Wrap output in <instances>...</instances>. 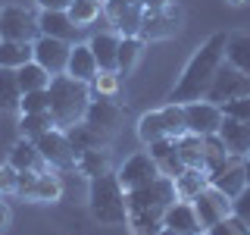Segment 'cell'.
Segmentation results:
<instances>
[{
    "instance_id": "816d5d0a",
    "label": "cell",
    "mask_w": 250,
    "mask_h": 235,
    "mask_svg": "<svg viewBox=\"0 0 250 235\" xmlns=\"http://www.w3.org/2000/svg\"><path fill=\"white\" fill-rule=\"evenodd\" d=\"M0 198H3V188H0Z\"/></svg>"
},
{
    "instance_id": "f35d334b",
    "label": "cell",
    "mask_w": 250,
    "mask_h": 235,
    "mask_svg": "<svg viewBox=\"0 0 250 235\" xmlns=\"http://www.w3.org/2000/svg\"><path fill=\"white\" fill-rule=\"evenodd\" d=\"M203 235H250V226L247 223H241L238 216H225V219H219L216 226H209Z\"/></svg>"
},
{
    "instance_id": "d4e9b609",
    "label": "cell",
    "mask_w": 250,
    "mask_h": 235,
    "mask_svg": "<svg viewBox=\"0 0 250 235\" xmlns=\"http://www.w3.org/2000/svg\"><path fill=\"white\" fill-rule=\"evenodd\" d=\"M172 182H175L178 201H194V198L203 191V188L209 185V172H207V169H191V166H188L182 176H175Z\"/></svg>"
},
{
    "instance_id": "7a4b0ae2",
    "label": "cell",
    "mask_w": 250,
    "mask_h": 235,
    "mask_svg": "<svg viewBox=\"0 0 250 235\" xmlns=\"http://www.w3.org/2000/svg\"><path fill=\"white\" fill-rule=\"evenodd\" d=\"M178 201L175 182L169 176L153 179L150 185L125 191V204H128V226L138 235H160L163 229V216L172 204Z\"/></svg>"
},
{
    "instance_id": "1f68e13d",
    "label": "cell",
    "mask_w": 250,
    "mask_h": 235,
    "mask_svg": "<svg viewBox=\"0 0 250 235\" xmlns=\"http://www.w3.org/2000/svg\"><path fill=\"white\" fill-rule=\"evenodd\" d=\"M141 53H144V41H141L138 35H122L119 38V57H116V63H119V75H128L131 69L138 66Z\"/></svg>"
},
{
    "instance_id": "d6986e66",
    "label": "cell",
    "mask_w": 250,
    "mask_h": 235,
    "mask_svg": "<svg viewBox=\"0 0 250 235\" xmlns=\"http://www.w3.org/2000/svg\"><path fill=\"white\" fill-rule=\"evenodd\" d=\"M147 154L153 157L156 166H160V172H163V176H169V179L182 176V172L188 169L185 163H182V157H178L175 138H160V141H153V144H147Z\"/></svg>"
},
{
    "instance_id": "3957f363",
    "label": "cell",
    "mask_w": 250,
    "mask_h": 235,
    "mask_svg": "<svg viewBox=\"0 0 250 235\" xmlns=\"http://www.w3.org/2000/svg\"><path fill=\"white\" fill-rule=\"evenodd\" d=\"M47 94H50V116L57 122V129H69V125L84 119V110L91 104V85L78 82L72 75H53L50 85H47Z\"/></svg>"
},
{
    "instance_id": "f5cc1de1",
    "label": "cell",
    "mask_w": 250,
    "mask_h": 235,
    "mask_svg": "<svg viewBox=\"0 0 250 235\" xmlns=\"http://www.w3.org/2000/svg\"><path fill=\"white\" fill-rule=\"evenodd\" d=\"M100 3H106V0H100Z\"/></svg>"
},
{
    "instance_id": "2e32d148",
    "label": "cell",
    "mask_w": 250,
    "mask_h": 235,
    "mask_svg": "<svg viewBox=\"0 0 250 235\" xmlns=\"http://www.w3.org/2000/svg\"><path fill=\"white\" fill-rule=\"evenodd\" d=\"M104 10L113 28H119V35H138L144 19V0H106Z\"/></svg>"
},
{
    "instance_id": "db71d44e",
    "label": "cell",
    "mask_w": 250,
    "mask_h": 235,
    "mask_svg": "<svg viewBox=\"0 0 250 235\" xmlns=\"http://www.w3.org/2000/svg\"><path fill=\"white\" fill-rule=\"evenodd\" d=\"M247 160H250V154H247Z\"/></svg>"
},
{
    "instance_id": "f1b7e54d",
    "label": "cell",
    "mask_w": 250,
    "mask_h": 235,
    "mask_svg": "<svg viewBox=\"0 0 250 235\" xmlns=\"http://www.w3.org/2000/svg\"><path fill=\"white\" fill-rule=\"evenodd\" d=\"M16 78H19V88H22V94H28V91H44L47 85H50V72L41 66V63H25V66H19L16 69Z\"/></svg>"
},
{
    "instance_id": "6da1fadb",
    "label": "cell",
    "mask_w": 250,
    "mask_h": 235,
    "mask_svg": "<svg viewBox=\"0 0 250 235\" xmlns=\"http://www.w3.org/2000/svg\"><path fill=\"white\" fill-rule=\"evenodd\" d=\"M225 44H229V35H225V31H216V35H209L207 41L194 50V57L188 60L182 78H178L175 88L169 91V104H191V100L207 97L219 66L225 63Z\"/></svg>"
},
{
    "instance_id": "f546056e",
    "label": "cell",
    "mask_w": 250,
    "mask_h": 235,
    "mask_svg": "<svg viewBox=\"0 0 250 235\" xmlns=\"http://www.w3.org/2000/svg\"><path fill=\"white\" fill-rule=\"evenodd\" d=\"M69 135V141H72V147H75V154H84V151H91V147H106V138L100 135V132H94L88 122H75V125H69V129H62Z\"/></svg>"
},
{
    "instance_id": "f907efd6",
    "label": "cell",
    "mask_w": 250,
    "mask_h": 235,
    "mask_svg": "<svg viewBox=\"0 0 250 235\" xmlns=\"http://www.w3.org/2000/svg\"><path fill=\"white\" fill-rule=\"evenodd\" d=\"M0 41H3V28H0Z\"/></svg>"
},
{
    "instance_id": "277c9868",
    "label": "cell",
    "mask_w": 250,
    "mask_h": 235,
    "mask_svg": "<svg viewBox=\"0 0 250 235\" xmlns=\"http://www.w3.org/2000/svg\"><path fill=\"white\" fill-rule=\"evenodd\" d=\"M88 207L91 216L100 226H125L128 223V204H125V188L116 172L91 179L88 188Z\"/></svg>"
},
{
    "instance_id": "8992f818",
    "label": "cell",
    "mask_w": 250,
    "mask_h": 235,
    "mask_svg": "<svg viewBox=\"0 0 250 235\" xmlns=\"http://www.w3.org/2000/svg\"><path fill=\"white\" fill-rule=\"evenodd\" d=\"M247 94H250V75H244L241 69L229 66V63H222L203 100H209V104H219V107H222V104H229V100L247 97Z\"/></svg>"
},
{
    "instance_id": "e575fe53",
    "label": "cell",
    "mask_w": 250,
    "mask_h": 235,
    "mask_svg": "<svg viewBox=\"0 0 250 235\" xmlns=\"http://www.w3.org/2000/svg\"><path fill=\"white\" fill-rule=\"evenodd\" d=\"M100 10H104L100 0H72V6H69L66 13L72 16V22L78 28H84V25H91V22H97Z\"/></svg>"
},
{
    "instance_id": "c3c4849f",
    "label": "cell",
    "mask_w": 250,
    "mask_h": 235,
    "mask_svg": "<svg viewBox=\"0 0 250 235\" xmlns=\"http://www.w3.org/2000/svg\"><path fill=\"white\" fill-rule=\"evenodd\" d=\"M229 3H231V6H244L247 0H229Z\"/></svg>"
},
{
    "instance_id": "ee69618b",
    "label": "cell",
    "mask_w": 250,
    "mask_h": 235,
    "mask_svg": "<svg viewBox=\"0 0 250 235\" xmlns=\"http://www.w3.org/2000/svg\"><path fill=\"white\" fill-rule=\"evenodd\" d=\"M38 6H41V10H60V13H66L69 6H72V0H38Z\"/></svg>"
},
{
    "instance_id": "44dd1931",
    "label": "cell",
    "mask_w": 250,
    "mask_h": 235,
    "mask_svg": "<svg viewBox=\"0 0 250 235\" xmlns=\"http://www.w3.org/2000/svg\"><path fill=\"white\" fill-rule=\"evenodd\" d=\"M38 31L47 38H60V41H72L78 25L72 22L69 13H60V10H41L38 16Z\"/></svg>"
},
{
    "instance_id": "74e56055",
    "label": "cell",
    "mask_w": 250,
    "mask_h": 235,
    "mask_svg": "<svg viewBox=\"0 0 250 235\" xmlns=\"http://www.w3.org/2000/svg\"><path fill=\"white\" fill-rule=\"evenodd\" d=\"M19 113H50V94H47V88H44V91H28V94H22Z\"/></svg>"
},
{
    "instance_id": "7bdbcfd3",
    "label": "cell",
    "mask_w": 250,
    "mask_h": 235,
    "mask_svg": "<svg viewBox=\"0 0 250 235\" xmlns=\"http://www.w3.org/2000/svg\"><path fill=\"white\" fill-rule=\"evenodd\" d=\"M0 188H3V194H16V169L10 163L0 166Z\"/></svg>"
},
{
    "instance_id": "681fc988",
    "label": "cell",
    "mask_w": 250,
    "mask_h": 235,
    "mask_svg": "<svg viewBox=\"0 0 250 235\" xmlns=\"http://www.w3.org/2000/svg\"><path fill=\"white\" fill-rule=\"evenodd\" d=\"M244 172H247V185H250V160H247V166H244Z\"/></svg>"
},
{
    "instance_id": "8fae6325",
    "label": "cell",
    "mask_w": 250,
    "mask_h": 235,
    "mask_svg": "<svg viewBox=\"0 0 250 235\" xmlns=\"http://www.w3.org/2000/svg\"><path fill=\"white\" fill-rule=\"evenodd\" d=\"M178 28H182V10L172 3V6H166V10H160V13H144L138 38L141 41H163V38H172Z\"/></svg>"
},
{
    "instance_id": "f6af8a7d",
    "label": "cell",
    "mask_w": 250,
    "mask_h": 235,
    "mask_svg": "<svg viewBox=\"0 0 250 235\" xmlns=\"http://www.w3.org/2000/svg\"><path fill=\"white\" fill-rule=\"evenodd\" d=\"M10 223H13V210H10V204L0 198V232L10 229Z\"/></svg>"
},
{
    "instance_id": "30bf717a",
    "label": "cell",
    "mask_w": 250,
    "mask_h": 235,
    "mask_svg": "<svg viewBox=\"0 0 250 235\" xmlns=\"http://www.w3.org/2000/svg\"><path fill=\"white\" fill-rule=\"evenodd\" d=\"M122 116H125V110L116 104V100H109V97H104V94H97V97L88 104V110H84V119H82V122H88L94 132H100L104 138H109L113 132H119Z\"/></svg>"
},
{
    "instance_id": "b9f144b4",
    "label": "cell",
    "mask_w": 250,
    "mask_h": 235,
    "mask_svg": "<svg viewBox=\"0 0 250 235\" xmlns=\"http://www.w3.org/2000/svg\"><path fill=\"white\" fill-rule=\"evenodd\" d=\"M231 213L238 216L241 223H247V226H250V185L238 194V198H231Z\"/></svg>"
},
{
    "instance_id": "d6a6232c",
    "label": "cell",
    "mask_w": 250,
    "mask_h": 235,
    "mask_svg": "<svg viewBox=\"0 0 250 235\" xmlns=\"http://www.w3.org/2000/svg\"><path fill=\"white\" fill-rule=\"evenodd\" d=\"M138 138L144 141V144H153V141H160V138H169L166 119H163L160 110H150V113H144L138 119Z\"/></svg>"
},
{
    "instance_id": "8d00e7d4",
    "label": "cell",
    "mask_w": 250,
    "mask_h": 235,
    "mask_svg": "<svg viewBox=\"0 0 250 235\" xmlns=\"http://www.w3.org/2000/svg\"><path fill=\"white\" fill-rule=\"evenodd\" d=\"M203 157H207V172L213 169V166H219V163L229 157L222 138H219V135H203Z\"/></svg>"
},
{
    "instance_id": "d590c367",
    "label": "cell",
    "mask_w": 250,
    "mask_h": 235,
    "mask_svg": "<svg viewBox=\"0 0 250 235\" xmlns=\"http://www.w3.org/2000/svg\"><path fill=\"white\" fill-rule=\"evenodd\" d=\"M160 113H163V119H166L169 138H182V135H188V122H185V107H182V104H166Z\"/></svg>"
},
{
    "instance_id": "60d3db41",
    "label": "cell",
    "mask_w": 250,
    "mask_h": 235,
    "mask_svg": "<svg viewBox=\"0 0 250 235\" xmlns=\"http://www.w3.org/2000/svg\"><path fill=\"white\" fill-rule=\"evenodd\" d=\"M94 88H97V94H104V97H113L116 91H119V72H97V78H94Z\"/></svg>"
},
{
    "instance_id": "836d02e7",
    "label": "cell",
    "mask_w": 250,
    "mask_h": 235,
    "mask_svg": "<svg viewBox=\"0 0 250 235\" xmlns=\"http://www.w3.org/2000/svg\"><path fill=\"white\" fill-rule=\"evenodd\" d=\"M50 129H57V122H53V116L50 113H22V119H19V132H22V138H41L44 132H50Z\"/></svg>"
},
{
    "instance_id": "603a6c76",
    "label": "cell",
    "mask_w": 250,
    "mask_h": 235,
    "mask_svg": "<svg viewBox=\"0 0 250 235\" xmlns=\"http://www.w3.org/2000/svg\"><path fill=\"white\" fill-rule=\"evenodd\" d=\"M97 60H94V53H91V47L88 44H75L72 47V53H69V66H66V75H72L78 78V82H94L97 78Z\"/></svg>"
},
{
    "instance_id": "484cf974",
    "label": "cell",
    "mask_w": 250,
    "mask_h": 235,
    "mask_svg": "<svg viewBox=\"0 0 250 235\" xmlns=\"http://www.w3.org/2000/svg\"><path fill=\"white\" fill-rule=\"evenodd\" d=\"M35 60V41H0V66L19 69Z\"/></svg>"
},
{
    "instance_id": "4316f807",
    "label": "cell",
    "mask_w": 250,
    "mask_h": 235,
    "mask_svg": "<svg viewBox=\"0 0 250 235\" xmlns=\"http://www.w3.org/2000/svg\"><path fill=\"white\" fill-rule=\"evenodd\" d=\"M19 107H22V88H19V78H16V69L0 66V110L16 113Z\"/></svg>"
},
{
    "instance_id": "4dcf8cb0",
    "label": "cell",
    "mask_w": 250,
    "mask_h": 235,
    "mask_svg": "<svg viewBox=\"0 0 250 235\" xmlns=\"http://www.w3.org/2000/svg\"><path fill=\"white\" fill-rule=\"evenodd\" d=\"M225 63L234 66V69H241L244 75H250V35H229Z\"/></svg>"
},
{
    "instance_id": "9a60e30c",
    "label": "cell",
    "mask_w": 250,
    "mask_h": 235,
    "mask_svg": "<svg viewBox=\"0 0 250 235\" xmlns=\"http://www.w3.org/2000/svg\"><path fill=\"white\" fill-rule=\"evenodd\" d=\"M69 53H72V44H69V41L47 38V35H38L35 38V63H41L50 75H62V72H66Z\"/></svg>"
},
{
    "instance_id": "ac0fdd59",
    "label": "cell",
    "mask_w": 250,
    "mask_h": 235,
    "mask_svg": "<svg viewBox=\"0 0 250 235\" xmlns=\"http://www.w3.org/2000/svg\"><path fill=\"white\" fill-rule=\"evenodd\" d=\"M216 135L222 138V144H225L229 154H234V157H247L250 154V122L222 116V125H219Z\"/></svg>"
},
{
    "instance_id": "cb8c5ba5",
    "label": "cell",
    "mask_w": 250,
    "mask_h": 235,
    "mask_svg": "<svg viewBox=\"0 0 250 235\" xmlns=\"http://www.w3.org/2000/svg\"><path fill=\"white\" fill-rule=\"evenodd\" d=\"M78 172H84L88 179H97V176H106L113 172V157H109L106 147H91V151L78 154Z\"/></svg>"
},
{
    "instance_id": "83f0119b",
    "label": "cell",
    "mask_w": 250,
    "mask_h": 235,
    "mask_svg": "<svg viewBox=\"0 0 250 235\" xmlns=\"http://www.w3.org/2000/svg\"><path fill=\"white\" fill-rule=\"evenodd\" d=\"M175 147H178V157H182L185 166L191 169H207V157H203V135H182L175 138Z\"/></svg>"
},
{
    "instance_id": "7402d4cb",
    "label": "cell",
    "mask_w": 250,
    "mask_h": 235,
    "mask_svg": "<svg viewBox=\"0 0 250 235\" xmlns=\"http://www.w3.org/2000/svg\"><path fill=\"white\" fill-rule=\"evenodd\" d=\"M10 166L16 172H22V169H38V172H47L50 166H47V160L41 157V151H38V144L31 138H19L13 144V151H10Z\"/></svg>"
},
{
    "instance_id": "4fadbf2b",
    "label": "cell",
    "mask_w": 250,
    "mask_h": 235,
    "mask_svg": "<svg viewBox=\"0 0 250 235\" xmlns=\"http://www.w3.org/2000/svg\"><path fill=\"white\" fill-rule=\"evenodd\" d=\"M191 204H194V210H197V219H200L203 232H207L209 226H216L219 219L231 216V198H229V194H222V191H219V188H213V185H207Z\"/></svg>"
},
{
    "instance_id": "52a82bcc",
    "label": "cell",
    "mask_w": 250,
    "mask_h": 235,
    "mask_svg": "<svg viewBox=\"0 0 250 235\" xmlns=\"http://www.w3.org/2000/svg\"><path fill=\"white\" fill-rule=\"evenodd\" d=\"M38 151H41V157L47 160V166L50 169H75L78 166V154L72 147V141H69V135L62 129H50L44 132L41 138H35Z\"/></svg>"
},
{
    "instance_id": "ba28073f",
    "label": "cell",
    "mask_w": 250,
    "mask_h": 235,
    "mask_svg": "<svg viewBox=\"0 0 250 235\" xmlns=\"http://www.w3.org/2000/svg\"><path fill=\"white\" fill-rule=\"evenodd\" d=\"M244 166H247L244 157L229 154L222 163H219V166L209 169V185L219 188L222 194H229V198H238V194L247 188V172H244Z\"/></svg>"
},
{
    "instance_id": "bcb514c9",
    "label": "cell",
    "mask_w": 250,
    "mask_h": 235,
    "mask_svg": "<svg viewBox=\"0 0 250 235\" xmlns=\"http://www.w3.org/2000/svg\"><path fill=\"white\" fill-rule=\"evenodd\" d=\"M172 3H175V0H144V13H160Z\"/></svg>"
},
{
    "instance_id": "9c48e42d",
    "label": "cell",
    "mask_w": 250,
    "mask_h": 235,
    "mask_svg": "<svg viewBox=\"0 0 250 235\" xmlns=\"http://www.w3.org/2000/svg\"><path fill=\"white\" fill-rule=\"evenodd\" d=\"M119 182H122V188L125 191H135V188H144V185H150L153 179H160L163 172H160V166H156V160L147 151H138V154H131L128 160L119 166Z\"/></svg>"
},
{
    "instance_id": "7dc6e473",
    "label": "cell",
    "mask_w": 250,
    "mask_h": 235,
    "mask_svg": "<svg viewBox=\"0 0 250 235\" xmlns=\"http://www.w3.org/2000/svg\"><path fill=\"white\" fill-rule=\"evenodd\" d=\"M160 235H178V232H172V229H166V226H163V229H160Z\"/></svg>"
},
{
    "instance_id": "e0dca14e",
    "label": "cell",
    "mask_w": 250,
    "mask_h": 235,
    "mask_svg": "<svg viewBox=\"0 0 250 235\" xmlns=\"http://www.w3.org/2000/svg\"><path fill=\"white\" fill-rule=\"evenodd\" d=\"M163 226L178 235H203V226L197 219V210H194L191 201H175L163 216Z\"/></svg>"
},
{
    "instance_id": "5bb4252c",
    "label": "cell",
    "mask_w": 250,
    "mask_h": 235,
    "mask_svg": "<svg viewBox=\"0 0 250 235\" xmlns=\"http://www.w3.org/2000/svg\"><path fill=\"white\" fill-rule=\"evenodd\" d=\"M0 28H3V41H35L38 19L25 6H3L0 10Z\"/></svg>"
},
{
    "instance_id": "7c38bea8",
    "label": "cell",
    "mask_w": 250,
    "mask_h": 235,
    "mask_svg": "<svg viewBox=\"0 0 250 235\" xmlns=\"http://www.w3.org/2000/svg\"><path fill=\"white\" fill-rule=\"evenodd\" d=\"M185 107V122H188V132L191 135H216L219 125H222V107L219 104H209V100H191V104H182Z\"/></svg>"
},
{
    "instance_id": "5b68a950",
    "label": "cell",
    "mask_w": 250,
    "mask_h": 235,
    "mask_svg": "<svg viewBox=\"0 0 250 235\" xmlns=\"http://www.w3.org/2000/svg\"><path fill=\"white\" fill-rule=\"evenodd\" d=\"M16 194H22L25 201H38V204H57L62 198V182L50 169L47 172L22 169L16 172Z\"/></svg>"
},
{
    "instance_id": "ab89813d",
    "label": "cell",
    "mask_w": 250,
    "mask_h": 235,
    "mask_svg": "<svg viewBox=\"0 0 250 235\" xmlns=\"http://www.w3.org/2000/svg\"><path fill=\"white\" fill-rule=\"evenodd\" d=\"M222 113L231 116V119L250 122V94H247V97H238V100H229V104H222Z\"/></svg>"
},
{
    "instance_id": "ffe728a7",
    "label": "cell",
    "mask_w": 250,
    "mask_h": 235,
    "mask_svg": "<svg viewBox=\"0 0 250 235\" xmlns=\"http://www.w3.org/2000/svg\"><path fill=\"white\" fill-rule=\"evenodd\" d=\"M88 47H91L94 60H97L100 72H119V63H116V57H119V38L116 35L100 31V35H94L88 41Z\"/></svg>"
}]
</instances>
